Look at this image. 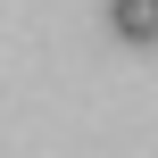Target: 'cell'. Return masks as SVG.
Listing matches in <instances>:
<instances>
[{
	"mask_svg": "<svg viewBox=\"0 0 158 158\" xmlns=\"http://www.w3.org/2000/svg\"><path fill=\"white\" fill-rule=\"evenodd\" d=\"M108 33L125 50H158V0H108Z\"/></svg>",
	"mask_w": 158,
	"mask_h": 158,
	"instance_id": "1",
	"label": "cell"
}]
</instances>
